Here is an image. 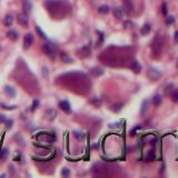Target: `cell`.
I'll list each match as a JSON object with an SVG mask.
<instances>
[{"instance_id": "1", "label": "cell", "mask_w": 178, "mask_h": 178, "mask_svg": "<svg viewBox=\"0 0 178 178\" xmlns=\"http://www.w3.org/2000/svg\"><path fill=\"white\" fill-rule=\"evenodd\" d=\"M42 49H43V51H45V53L49 57L50 59H52V60L56 59L57 50H56V47L53 46L51 42H46L45 45L42 46Z\"/></svg>"}, {"instance_id": "2", "label": "cell", "mask_w": 178, "mask_h": 178, "mask_svg": "<svg viewBox=\"0 0 178 178\" xmlns=\"http://www.w3.org/2000/svg\"><path fill=\"white\" fill-rule=\"evenodd\" d=\"M37 137H38L39 139H41L42 142L48 143V144H52L57 140V137L53 133H40Z\"/></svg>"}, {"instance_id": "3", "label": "cell", "mask_w": 178, "mask_h": 178, "mask_svg": "<svg viewBox=\"0 0 178 178\" xmlns=\"http://www.w3.org/2000/svg\"><path fill=\"white\" fill-rule=\"evenodd\" d=\"M32 42H33L32 33H27V35L25 36V38H23V49H25V50L29 49L30 47H31Z\"/></svg>"}, {"instance_id": "4", "label": "cell", "mask_w": 178, "mask_h": 178, "mask_svg": "<svg viewBox=\"0 0 178 178\" xmlns=\"http://www.w3.org/2000/svg\"><path fill=\"white\" fill-rule=\"evenodd\" d=\"M148 76H149V78L153 79V80H158L160 77H162V72L156 68H149L148 69Z\"/></svg>"}, {"instance_id": "5", "label": "cell", "mask_w": 178, "mask_h": 178, "mask_svg": "<svg viewBox=\"0 0 178 178\" xmlns=\"http://www.w3.org/2000/svg\"><path fill=\"white\" fill-rule=\"evenodd\" d=\"M59 107L67 114L71 113V106H70V104H69L68 100H61V101L59 102Z\"/></svg>"}, {"instance_id": "6", "label": "cell", "mask_w": 178, "mask_h": 178, "mask_svg": "<svg viewBox=\"0 0 178 178\" xmlns=\"http://www.w3.org/2000/svg\"><path fill=\"white\" fill-rule=\"evenodd\" d=\"M22 9H23V13L29 15L32 10V5L29 0H22Z\"/></svg>"}, {"instance_id": "7", "label": "cell", "mask_w": 178, "mask_h": 178, "mask_svg": "<svg viewBox=\"0 0 178 178\" xmlns=\"http://www.w3.org/2000/svg\"><path fill=\"white\" fill-rule=\"evenodd\" d=\"M17 19H18V22L21 26H23V27L28 26V15H26V13H19Z\"/></svg>"}, {"instance_id": "8", "label": "cell", "mask_w": 178, "mask_h": 178, "mask_svg": "<svg viewBox=\"0 0 178 178\" xmlns=\"http://www.w3.org/2000/svg\"><path fill=\"white\" fill-rule=\"evenodd\" d=\"M5 93L8 97H10V98H13V97L16 96V89L13 88L12 86H10V85H6L5 86Z\"/></svg>"}, {"instance_id": "9", "label": "cell", "mask_w": 178, "mask_h": 178, "mask_svg": "<svg viewBox=\"0 0 178 178\" xmlns=\"http://www.w3.org/2000/svg\"><path fill=\"white\" fill-rule=\"evenodd\" d=\"M13 139L16 140V143L18 144L19 146H21V147H25V146H26L25 139H23V137L20 135L19 133H16V134H15V136H13Z\"/></svg>"}, {"instance_id": "10", "label": "cell", "mask_w": 178, "mask_h": 178, "mask_svg": "<svg viewBox=\"0 0 178 178\" xmlns=\"http://www.w3.org/2000/svg\"><path fill=\"white\" fill-rule=\"evenodd\" d=\"M7 36H8V38L11 40V41H17L19 38V33L16 31V30H9L8 32H7Z\"/></svg>"}, {"instance_id": "11", "label": "cell", "mask_w": 178, "mask_h": 178, "mask_svg": "<svg viewBox=\"0 0 178 178\" xmlns=\"http://www.w3.org/2000/svg\"><path fill=\"white\" fill-rule=\"evenodd\" d=\"M124 9H125V12L126 13H128V15H130V13L133 12V10H134V6H133V3L129 1V0H127V1L124 2Z\"/></svg>"}, {"instance_id": "12", "label": "cell", "mask_w": 178, "mask_h": 178, "mask_svg": "<svg viewBox=\"0 0 178 178\" xmlns=\"http://www.w3.org/2000/svg\"><path fill=\"white\" fill-rule=\"evenodd\" d=\"M104 69L102 68H100V67H95V68H92V69H90V73H91L92 76H95V77H99V76H101L104 75Z\"/></svg>"}, {"instance_id": "13", "label": "cell", "mask_w": 178, "mask_h": 178, "mask_svg": "<svg viewBox=\"0 0 178 178\" xmlns=\"http://www.w3.org/2000/svg\"><path fill=\"white\" fill-rule=\"evenodd\" d=\"M130 68H132L133 71L136 72V73H139L140 71H142V66L139 65V62L137 61V60H134V61L132 62V65H130Z\"/></svg>"}, {"instance_id": "14", "label": "cell", "mask_w": 178, "mask_h": 178, "mask_svg": "<svg viewBox=\"0 0 178 178\" xmlns=\"http://www.w3.org/2000/svg\"><path fill=\"white\" fill-rule=\"evenodd\" d=\"M46 116H47V119L50 120V121H52V120H55L56 117H57V111L53 109H49L46 111Z\"/></svg>"}, {"instance_id": "15", "label": "cell", "mask_w": 178, "mask_h": 178, "mask_svg": "<svg viewBox=\"0 0 178 178\" xmlns=\"http://www.w3.org/2000/svg\"><path fill=\"white\" fill-rule=\"evenodd\" d=\"M148 107H149V99H145L142 104V108H140V114L142 115H145L148 110Z\"/></svg>"}, {"instance_id": "16", "label": "cell", "mask_w": 178, "mask_h": 178, "mask_svg": "<svg viewBox=\"0 0 178 178\" xmlns=\"http://www.w3.org/2000/svg\"><path fill=\"white\" fill-rule=\"evenodd\" d=\"M152 101H153V104H154L155 106H159L160 104H162V101H163V97H162V95H159V93L155 95V96L153 97Z\"/></svg>"}, {"instance_id": "17", "label": "cell", "mask_w": 178, "mask_h": 178, "mask_svg": "<svg viewBox=\"0 0 178 178\" xmlns=\"http://www.w3.org/2000/svg\"><path fill=\"white\" fill-rule=\"evenodd\" d=\"M150 30H152V27H150L149 23H145L143 27H142V29H140V32H142V35H148V33L150 32Z\"/></svg>"}, {"instance_id": "18", "label": "cell", "mask_w": 178, "mask_h": 178, "mask_svg": "<svg viewBox=\"0 0 178 178\" xmlns=\"http://www.w3.org/2000/svg\"><path fill=\"white\" fill-rule=\"evenodd\" d=\"M114 16L116 17L117 19H123V17H124V11H123V9L121 8H115L114 9Z\"/></svg>"}, {"instance_id": "19", "label": "cell", "mask_w": 178, "mask_h": 178, "mask_svg": "<svg viewBox=\"0 0 178 178\" xmlns=\"http://www.w3.org/2000/svg\"><path fill=\"white\" fill-rule=\"evenodd\" d=\"M12 22H13V17H12V15H6L5 19H3V23H5L7 27H10V26L12 25Z\"/></svg>"}, {"instance_id": "20", "label": "cell", "mask_w": 178, "mask_h": 178, "mask_svg": "<svg viewBox=\"0 0 178 178\" xmlns=\"http://www.w3.org/2000/svg\"><path fill=\"white\" fill-rule=\"evenodd\" d=\"M109 11H110V8H109V6H107V5H102L98 8V12L101 13V15H107Z\"/></svg>"}, {"instance_id": "21", "label": "cell", "mask_w": 178, "mask_h": 178, "mask_svg": "<svg viewBox=\"0 0 178 178\" xmlns=\"http://www.w3.org/2000/svg\"><path fill=\"white\" fill-rule=\"evenodd\" d=\"M60 58H61L62 61H63V62H66V63H70V62H72L71 57H69V56H68V53L61 52V53H60Z\"/></svg>"}, {"instance_id": "22", "label": "cell", "mask_w": 178, "mask_h": 178, "mask_svg": "<svg viewBox=\"0 0 178 178\" xmlns=\"http://www.w3.org/2000/svg\"><path fill=\"white\" fill-rule=\"evenodd\" d=\"M0 108L5 109V110H15V109H17V106L16 105L9 106V105H6V104H3V102H0Z\"/></svg>"}, {"instance_id": "23", "label": "cell", "mask_w": 178, "mask_h": 178, "mask_svg": "<svg viewBox=\"0 0 178 178\" xmlns=\"http://www.w3.org/2000/svg\"><path fill=\"white\" fill-rule=\"evenodd\" d=\"M8 155H9V150H8V148H2V149H0V158H1L2 160L7 159Z\"/></svg>"}, {"instance_id": "24", "label": "cell", "mask_w": 178, "mask_h": 178, "mask_svg": "<svg viewBox=\"0 0 178 178\" xmlns=\"http://www.w3.org/2000/svg\"><path fill=\"white\" fill-rule=\"evenodd\" d=\"M123 107H124V104H116V105H114L111 107V110L114 113H119L123 109Z\"/></svg>"}, {"instance_id": "25", "label": "cell", "mask_w": 178, "mask_h": 178, "mask_svg": "<svg viewBox=\"0 0 178 178\" xmlns=\"http://www.w3.org/2000/svg\"><path fill=\"white\" fill-rule=\"evenodd\" d=\"M36 31H37V32H38V35H39L40 37H41V38H42V39H47V36H46V33H45V32H43V31H42V29H41V28H40V27H39V26H36Z\"/></svg>"}, {"instance_id": "26", "label": "cell", "mask_w": 178, "mask_h": 178, "mask_svg": "<svg viewBox=\"0 0 178 178\" xmlns=\"http://www.w3.org/2000/svg\"><path fill=\"white\" fill-rule=\"evenodd\" d=\"M154 159H155V150L152 149V150L149 152L148 155H147L146 160H147V162H152V160H154Z\"/></svg>"}, {"instance_id": "27", "label": "cell", "mask_w": 178, "mask_h": 178, "mask_svg": "<svg viewBox=\"0 0 178 178\" xmlns=\"http://www.w3.org/2000/svg\"><path fill=\"white\" fill-rule=\"evenodd\" d=\"M61 176L65 177V178H68V177L70 176V169L67 168V167L62 168V170H61Z\"/></svg>"}, {"instance_id": "28", "label": "cell", "mask_w": 178, "mask_h": 178, "mask_svg": "<svg viewBox=\"0 0 178 178\" xmlns=\"http://www.w3.org/2000/svg\"><path fill=\"white\" fill-rule=\"evenodd\" d=\"M91 104L95 107H100V105H101V100L99 98H93V99H91Z\"/></svg>"}, {"instance_id": "29", "label": "cell", "mask_w": 178, "mask_h": 178, "mask_svg": "<svg viewBox=\"0 0 178 178\" xmlns=\"http://www.w3.org/2000/svg\"><path fill=\"white\" fill-rule=\"evenodd\" d=\"M40 105V102H39V100L38 99H35L33 100V102H32V105H31V111H33V110H36L37 108H38V106Z\"/></svg>"}, {"instance_id": "30", "label": "cell", "mask_w": 178, "mask_h": 178, "mask_svg": "<svg viewBox=\"0 0 178 178\" xmlns=\"http://www.w3.org/2000/svg\"><path fill=\"white\" fill-rule=\"evenodd\" d=\"M6 125V128L7 129H11V127H12V124H13V120L12 119H6V121L3 123Z\"/></svg>"}, {"instance_id": "31", "label": "cell", "mask_w": 178, "mask_h": 178, "mask_svg": "<svg viewBox=\"0 0 178 178\" xmlns=\"http://www.w3.org/2000/svg\"><path fill=\"white\" fill-rule=\"evenodd\" d=\"M174 22H175V18H174L173 16H168L166 18V23H167V25H173Z\"/></svg>"}, {"instance_id": "32", "label": "cell", "mask_w": 178, "mask_h": 178, "mask_svg": "<svg viewBox=\"0 0 178 178\" xmlns=\"http://www.w3.org/2000/svg\"><path fill=\"white\" fill-rule=\"evenodd\" d=\"M173 89H174V85H173V83H169V85L166 87V89H165V93L168 95V93L173 92Z\"/></svg>"}, {"instance_id": "33", "label": "cell", "mask_w": 178, "mask_h": 178, "mask_svg": "<svg viewBox=\"0 0 178 178\" xmlns=\"http://www.w3.org/2000/svg\"><path fill=\"white\" fill-rule=\"evenodd\" d=\"M73 135H75V137L76 138H78V139H82L83 138V133H81V132H78V130H76L75 133H73Z\"/></svg>"}, {"instance_id": "34", "label": "cell", "mask_w": 178, "mask_h": 178, "mask_svg": "<svg viewBox=\"0 0 178 178\" xmlns=\"http://www.w3.org/2000/svg\"><path fill=\"white\" fill-rule=\"evenodd\" d=\"M167 11H168V8H167V3L166 2H163V6H162V12L164 16L167 15Z\"/></svg>"}, {"instance_id": "35", "label": "cell", "mask_w": 178, "mask_h": 178, "mask_svg": "<svg viewBox=\"0 0 178 178\" xmlns=\"http://www.w3.org/2000/svg\"><path fill=\"white\" fill-rule=\"evenodd\" d=\"M140 128H142V126H140V125H137L135 128H133L132 130H130V136H135L136 133H137V130L140 129Z\"/></svg>"}, {"instance_id": "36", "label": "cell", "mask_w": 178, "mask_h": 178, "mask_svg": "<svg viewBox=\"0 0 178 178\" xmlns=\"http://www.w3.org/2000/svg\"><path fill=\"white\" fill-rule=\"evenodd\" d=\"M172 98H173V101H174V102H178V89L175 90V91L173 92Z\"/></svg>"}, {"instance_id": "37", "label": "cell", "mask_w": 178, "mask_h": 178, "mask_svg": "<svg viewBox=\"0 0 178 178\" xmlns=\"http://www.w3.org/2000/svg\"><path fill=\"white\" fill-rule=\"evenodd\" d=\"M124 27H125V28H133L134 23L132 21H129V20H127V21L124 22Z\"/></svg>"}, {"instance_id": "38", "label": "cell", "mask_w": 178, "mask_h": 178, "mask_svg": "<svg viewBox=\"0 0 178 178\" xmlns=\"http://www.w3.org/2000/svg\"><path fill=\"white\" fill-rule=\"evenodd\" d=\"M99 35H100V37H99V40H98V42H97V45L101 46V43L104 41V33L102 32H99Z\"/></svg>"}, {"instance_id": "39", "label": "cell", "mask_w": 178, "mask_h": 178, "mask_svg": "<svg viewBox=\"0 0 178 178\" xmlns=\"http://www.w3.org/2000/svg\"><path fill=\"white\" fill-rule=\"evenodd\" d=\"M13 160H15V162H20V160H22L21 154H17V156L13 157Z\"/></svg>"}, {"instance_id": "40", "label": "cell", "mask_w": 178, "mask_h": 178, "mask_svg": "<svg viewBox=\"0 0 178 178\" xmlns=\"http://www.w3.org/2000/svg\"><path fill=\"white\" fill-rule=\"evenodd\" d=\"M117 127H119V123L110 124V125H109V128H117Z\"/></svg>"}, {"instance_id": "41", "label": "cell", "mask_w": 178, "mask_h": 178, "mask_svg": "<svg viewBox=\"0 0 178 178\" xmlns=\"http://www.w3.org/2000/svg\"><path fill=\"white\" fill-rule=\"evenodd\" d=\"M6 116L5 115H1V114H0V124H1V123H5L6 121Z\"/></svg>"}, {"instance_id": "42", "label": "cell", "mask_w": 178, "mask_h": 178, "mask_svg": "<svg viewBox=\"0 0 178 178\" xmlns=\"http://www.w3.org/2000/svg\"><path fill=\"white\" fill-rule=\"evenodd\" d=\"M42 70H43V76L46 77V75H48V69H47L46 67H43V68H42Z\"/></svg>"}, {"instance_id": "43", "label": "cell", "mask_w": 178, "mask_h": 178, "mask_svg": "<svg viewBox=\"0 0 178 178\" xmlns=\"http://www.w3.org/2000/svg\"><path fill=\"white\" fill-rule=\"evenodd\" d=\"M175 41L176 42H178V30L175 32Z\"/></svg>"}, {"instance_id": "44", "label": "cell", "mask_w": 178, "mask_h": 178, "mask_svg": "<svg viewBox=\"0 0 178 178\" xmlns=\"http://www.w3.org/2000/svg\"><path fill=\"white\" fill-rule=\"evenodd\" d=\"M164 169H165V165H163V167H162V170H160V174H163V173H164Z\"/></svg>"}, {"instance_id": "45", "label": "cell", "mask_w": 178, "mask_h": 178, "mask_svg": "<svg viewBox=\"0 0 178 178\" xmlns=\"http://www.w3.org/2000/svg\"><path fill=\"white\" fill-rule=\"evenodd\" d=\"M177 68H178V61H177Z\"/></svg>"}]
</instances>
